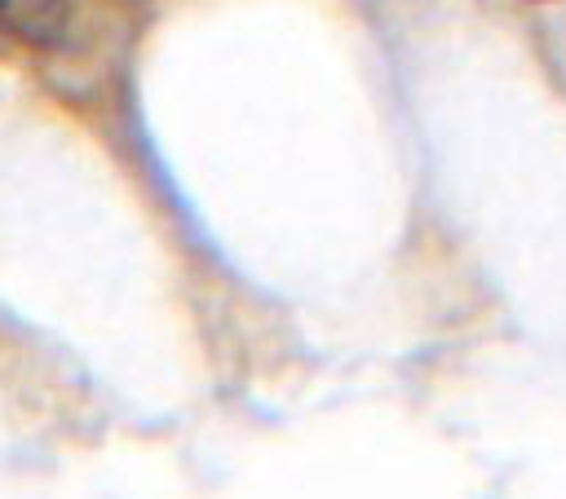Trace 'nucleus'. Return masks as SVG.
Returning <instances> with one entry per match:
<instances>
[{"label": "nucleus", "instance_id": "obj_1", "mask_svg": "<svg viewBox=\"0 0 566 499\" xmlns=\"http://www.w3.org/2000/svg\"><path fill=\"white\" fill-rule=\"evenodd\" d=\"M66 26V0H0V31L22 44H53Z\"/></svg>", "mask_w": 566, "mask_h": 499}]
</instances>
